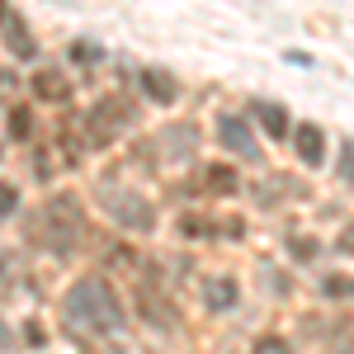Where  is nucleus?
I'll use <instances>...</instances> for the list:
<instances>
[{
	"label": "nucleus",
	"instance_id": "1",
	"mask_svg": "<svg viewBox=\"0 0 354 354\" xmlns=\"http://www.w3.org/2000/svg\"><path fill=\"white\" fill-rule=\"evenodd\" d=\"M62 322L76 330V335H118V330L128 326V307L118 302L109 279H100V274H81L71 288H66V298H62Z\"/></svg>",
	"mask_w": 354,
	"mask_h": 354
},
{
	"label": "nucleus",
	"instance_id": "2",
	"mask_svg": "<svg viewBox=\"0 0 354 354\" xmlns=\"http://www.w3.org/2000/svg\"><path fill=\"white\" fill-rule=\"evenodd\" d=\"M85 236V208L76 194H53L33 218H28V241L48 255H71Z\"/></svg>",
	"mask_w": 354,
	"mask_h": 354
},
{
	"label": "nucleus",
	"instance_id": "3",
	"mask_svg": "<svg viewBox=\"0 0 354 354\" xmlns=\"http://www.w3.org/2000/svg\"><path fill=\"white\" fill-rule=\"evenodd\" d=\"M123 128H133V100L104 95L90 113H81V151H104Z\"/></svg>",
	"mask_w": 354,
	"mask_h": 354
},
{
	"label": "nucleus",
	"instance_id": "4",
	"mask_svg": "<svg viewBox=\"0 0 354 354\" xmlns=\"http://www.w3.org/2000/svg\"><path fill=\"white\" fill-rule=\"evenodd\" d=\"M100 208L113 218V227L133 232V236H147L156 232V208L142 198L137 189H123V185H100Z\"/></svg>",
	"mask_w": 354,
	"mask_h": 354
},
{
	"label": "nucleus",
	"instance_id": "5",
	"mask_svg": "<svg viewBox=\"0 0 354 354\" xmlns=\"http://www.w3.org/2000/svg\"><path fill=\"white\" fill-rule=\"evenodd\" d=\"M137 312H142L156 330H180V307L156 288V279H151V274L137 283Z\"/></svg>",
	"mask_w": 354,
	"mask_h": 354
},
{
	"label": "nucleus",
	"instance_id": "6",
	"mask_svg": "<svg viewBox=\"0 0 354 354\" xmlns=\"http://www.w3.org/2000/svg\"><path fill=\"white\" fill-rule=\"evenodd\" d=\"M218 142L236 161H260V142H255V133H250V123L241 113H218Z\"/></svg>",
	"mask_w": 354,
	"mask_h": 354
},
{
	"label": "nucleus",
	"instance_id": "7",
	"mask_svg": "<svg viewBox=\"0 0 354 354\" xmlns=\"http://www.w3.org/2000/svg\"><path fill=\"white\" fill-rule=\"evenodd\" d=\"M0 43H5V48H10L15 57H24V62H33V57H38L33 28L24 24V15H19L10 0H0Z\"/></svg>",
	"mask_w": 354,
	"mask_h": 354
},
{
	"label": "nucleus",
	"instance_id": "8",
	"mask_svg": "<svg viewBox=\"0 0 354 354\" xmlns=\"http://www.w3.org/2000/svg\"><path fill=\"white\" fill-rule=\"evenodd\" d=\"M293 151L302 165H326V133L317 123H298L293 128Z\"/></svg>",
	"mask_w": 354,
	"mask_h": 354
},
{
	"label": "nucleus",
	"instance_id": "9",
	"mask_svg": "<svg viewBox=\"0 0 354 354\" xmlns=\"http://www.w3.org/2000/svg\"><path fill=\"white\" fill-rule=\"evenodd\" d=\"M236 302H241V288H236V279L218 274V279H208V283H203V307H208V312H232Z\"/></svg>",
	"mask_w": 354,
	"mask_h": 354
},
{
	"label": "nucleus",
	"instance_id": "10",
	"mask_svg": "<svg viewBox=\"0 0 354 354\" xmlns=\"http://www.w3.org/2000/svg\"><path fill=\"white\" fill-rule=\"evenodd\" d=\"M33 95L48 100V104H66V100H71V81H66L62 71H53V66H43V71L33 76Z\"/></svg>",
	"mask_w": 354,
	"mask_h": 354
},
{
	"label": "nucleus",
	"instance_id": "11",
	"mask_svg": "<svg viewBox=\"0 0 354 354\" xmlns=\"http://www.w3.org/2000/svg\"><path fill=\"white\" fill-rule=\"evenodd\" d=\"M137 81H142V90H147V100H151V104H175V95H180V85H175V76H165V71H156V66H151V71H142V76H137Z\"/></svg>",
	"mask_w": 354,
	"mask_h": 354
},
{
	"label": "nucleus",
	"instance_id": "12",
	"mask_svg": "<svg viewBox=\"0 0 354 354\" xmlns=\"http://www.w3.org/2000/svg\"><path fill=\"white\" fill-rule=\"evenodd\" d=\"M203 189L208 194H218V198H227V194H241V175L232 170V165H208L203 170Z\"/></svg>",
	"mask_w": 354,
	"mask_h": 354
},
{
	"label": "nucleus",
	"instance_id": "13",
	"mask_svg": "<svg viewBox=\"0 0 354 354\" xmlns=\"http://www.w3.org/2000/svg\"><path fill=\"white\" fill-rule=\"evenodd\" d=\"M165 156H175V161H189L194 147H198V128L194 123H180V128H165Z\"/></svg>",
	"mask_w": 354,
	"mask_h": 354
},
{
	"label": "nucleus",
	"instance_id": "14",
	"mask_svg": "<svg viewBox=\"0 0 354 354\" xmlns=\"http://www.w3.org/2000/svg\"><path fill=\"white\" fill-rule=\"evenodd\" d=\"M250 109H255V118L265 123V133H270V137H288V109H283V104H274V100H255Z\"/></svg>",
	"mask_w": 354,
	"mask_h": 354
},
{
	"label": "nucleus",
	"instance_id": "15",
	"mask_svg": "<svg viewBox=\"0 0 354 354\" xmlns=\"http://www.w3.org/2000/svg\"><path fill=\"white\" fill-rule=\"evenodd\" d=\"M15 213H19V189H15L10 180H0V222L15 218Z\"/></svg>",
	"mask_w": 354,
	"mask_h": 354
},
{
	"label": "nucleus",
	"instance_id": "16",
	"mask_svg": "<svg viewBox=\"0 0 354 354\" xmlns=\"http://www.w3.org/2000/svg\"><path fill=\"white\" fill-rule=\"evenodd\" d=\"M28 133H33V113H28V109H10V137L24 142Z\"/></svg>",
	"mask_w": 354,
	"mask_h": 354
},
{
	"label": "nucleus",
	"instance_id": "17",
	"mask_svg": "<svg viewBox=\"0 0 354 354\" xmlns=\"http://www.w3.org/2000/svg\"><path fill=\"white\" fill-rule=\"evenodd\" d=\"M322 293H326V298H354V279H345V274H330L326 283H322Z\"/></svg>",
	"mask_w": 354,
	"mask_h": 354
},
{
	"label": "nucleus",
	"instance_id": "18",
	"mask_svg": "<svg viewBox=\"0 0 354 354\" xmlns=\"http://www.w3.org/2000/svg\"><path fill=\"white\" fill-rule=\"evenodd\" d=\"M250 354H288V340H283V335H260V340L250 345Z\"/></svg>",
	"mask_w": 354,
	"mask_h": 354
},
{
	"label": "nucleus",
	"instance_id": "19",
	"mask_svg": "<svg viewBox=\"0 0 354 354\" xmlns=\"http://www.w3.org/2000/svg\"><path fill=\"white\" fill-rule=\"evenodd\" d=\"M340 180H345L350 194H354V142H345V151H340Z\"/></svg>",
	"mask_w": 354,
	"mask_h": 354
},
{
	"label": "nucleus",
	"instance_id": "20",
	"mask_svg": "<svg viewBox=\"0 0 354 354\" xmlns=\"http://www.w3.org/2000/svg\"><path fill=\"white\" fill-rule=\"evenodd\" d=\"M180 232H185V236H213V222H203V218H185V222H180Z\"/></svg>",
	"mask_w": 354,
	"mask_h": 354
},
{
	"label": "nucleus",
	"instance_id": "21",
	"mask_svg": "<svg viewBox=\"0 0 354 354\" xmlns=\"http://www.w3.org/2000/svg\"><path fill=\"white\" fill-rule=\"evenodd\" d=\"M293 255H298V260H312V255H317V241H307V236H293Z\"/></svg>",
	"mask_w": 354,
	"mask_h": 354
},
{
	"label": "nucleus",
	"instance_id": "22",
	"mask_svg": "<svg viewBox=\"0 0 354 354\" xmlns=\"http://www.w3.org/2000/svg\"><path fill=\"white\" fill-rule=\"evenodd\" d=\"M15 85H19V76H15V71H0V104L10 100V90H15Z\"/></svg>",
	"mask_w": 354,
	"mask_h": 354
},
{
	"label": "nucleus",
	"instance_id": "23",
	"mask_svg": "<svg viewBox=\"0 0 354 354\" xmlns=\"http://www.w3.org/2000/svg\"><path fill=\"white\" fill-rule=\"evenodd\" d=\"M0 354H15V335H10L5 322H0Z\"/></svg>",
	"mask_w": 354,
	"mask_h": 354
},
{
	"label": "nucleus",
	"instance_id": "24",
	"mask_svg": "<svg viewBox=\"0 0 354 354\" xmlns=\"http://www.w3.org/2000/svg\"><path fill=\"white\" fill-rule=\"evenodd\" d=\"M335 245H340L345 255H354V227H345V232H340V241H335Z\"/></svg>",
	"mask_w": 354,
	"mask_h": 354
},
{
	"label": "nucleus",
	"instance_id": "25",
	"mask_svg": "<svg viewBox=\"0 0 354 354\" xmlns=\"http://www.w3.org/2000/svg\"><path fill=\"white\" fill-rule=\"evenodd\" d=\"M76 57H81V62H95V57H100V48H90V43H76Z\"/></svg>",
	"mask_w": 354,
	"mask_h": 354
},
{
	"label": "nucleus",
	"instance_id": "26",
	"mask_svg": "<svg viewBox=\"0 0 354 354\" xmlns=\"http://www.w3.org/2000/svg\"><path fill=\"white\" fill-rule=\"evenodd\" d=\"M335 354H354V330L345 335V340H335Z\"/></svg>",
	"mask_w": 354,
	"mask_h": 354
}]
</instances>
